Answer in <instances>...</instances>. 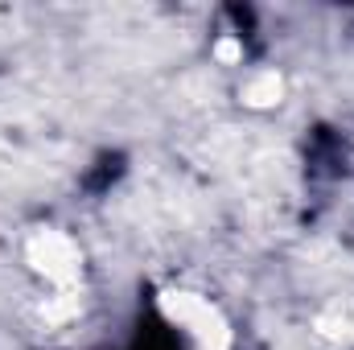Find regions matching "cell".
Segmentation results:
<instances>
[{
	"mask_svg": "<svg viewBox=\"0 0 354 350\" xmlns=\"http://www.w3.org/2000/svg\"><path fill=\"white\" fill-rule=\"evenodd\" d=\"M161 313L174 330H181L189 350H231V326L210 297L189 288H169L161 297Z\"/></svg>",
	"mask_w": 354,
	"mask_h": 350,
	"instance_id": "obj_1",
	"label": "cell"
},
{
	"mask_svg": "<svg viewBox=\"0 0 354 350\" xmlns=\"http://www.w3.org/2000/svg\"><path fill=\"white\" fill-rule=\"evenodd\" d=\"M25 256H29L37 276H46L50 284H62V288L75 284L79 272H83V252L66 231H50V227L33 231L29 243H25Z\"/></svg>",
	"mask_w": 354,
	"mask_h": 350,
	"instance_id": "obj_2",
	"label": "cell"
},
{
	"mask_svg": "<svg viewBox=\"0 0 354 350\" xmlns=\"http://www.w3.org/2000/svg\"><path fill=\"white\" fill-rule=\"evenodd\" d=\"M280 95H284V83H280L276 71H260V75H252L248 87H243V99L256 103V107H272V103H280Z\"/></svg>",
	"mask_w": 354,
	"mask_h": 350,
	"instance_id": "obj_3",
	"label": "cell"
}]
</instances>
